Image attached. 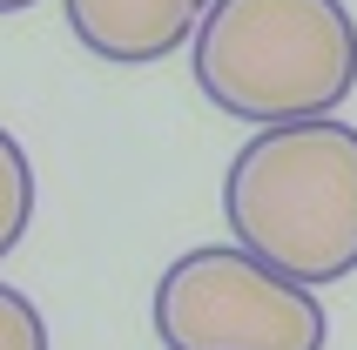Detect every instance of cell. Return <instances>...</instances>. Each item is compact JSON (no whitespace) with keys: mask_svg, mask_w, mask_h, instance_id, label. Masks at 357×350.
Instances as JSON below:
<instances>
[{"mask_svg":"<svg viewBox=\"0 0 357 350\" xmlns=\"http://www.w3.org/2000/svg\"><path fill=\"white\" fill-rule=\"evenodd\" d=\"M222 215L236 250L277 276L344 283L357 270V128L331 115L257 128L222 175Z\"/></svg>","mask_w":357,"mask_h":350,"instance_id":"1","label":"cell"},{"mask_svg":"<svg viewBox=\"0 0 357 350\" xmlns=\"http://www.w3.org/2000/svg\"><path fill=\"white\" fill-rule=\"evenodd\" d=\"M189 61L229 121H317L357 81V27L344 0H209Z\"/></svg>","mask_w":357,"mask_h":350,"instance_id":"2","label":"cell"},{"mask_svg":"<svg viewBox=\"0 0 357 350\" xmlns=\"http://www.w3.org/2000/svg\"><path fill=\"white\" fill-rule=\"evenodd\" d=\"M162 350H324L331 317L317 290H303L250 250H189L155 283Z\"/></svg>","mask_w":357,"mask_h":350,"instance_id":"3","label":"cell"},{"mask_svg":"<svg viewBox=\"0 0 357 350\" xmlns=\"http://www.w3.org/2000/svg\"><path fill=\"white\" fill-rule=\"evenodd\" d=\"M68 27L88 54L115 61V68H155L176 47H189L196 20L209 0H61Z\"/></svg>","mask_w":357,"mask_h":350,"instance_id":"4","label":"cell"},{"mask_svg":"<svg viewBox=\"0 0 357 350\" xmlns=\"http://www.w3.org/2000/svg\"><path fill=\"white\" fill-rule=\"evenodd\" d=\"M27 222H34V169H27V149L0 128V256L27 236Z\"/></svg>","mask_w":357,"mask_h":350,"instance_id":"5","label":"cell"},{"mask_svg":"<svg viewBox=\"0 0 357 350\" xmlns=\"http://www.w3.org/2000/svg\"><path fill=\"white\" fill-rule=\"evenodd\" d=\"M0 350H47V324L14 283H0Z\"/></svg>","mask_w":357,"mask_h":350,"instance_id":"6","label":"cell"},{"mask_svg":"<svg viewBox=\"0 0 357 350\" xmlns=\"http://www.w3.org/2000/svg\"><path fill=\"white\" fill-rule=\"evenodd\" d=\"M27 7H34V0H0V14H27Z\"/></svg>","mask_w":357,"mask_h":350,"instance_id":"7","label":"cell"}]
</instances>
